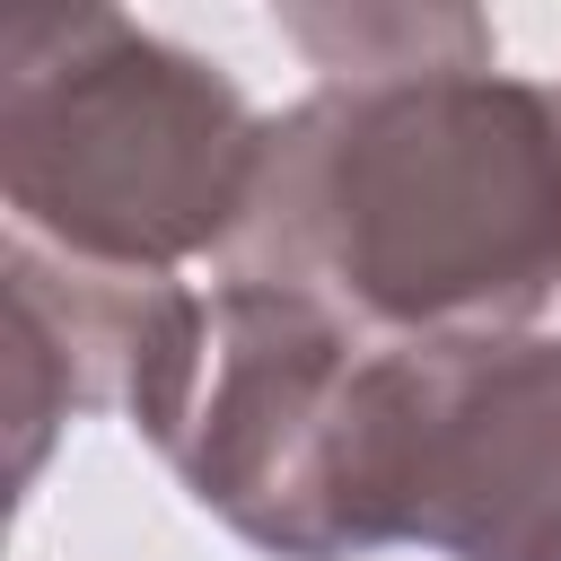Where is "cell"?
<instances>
[{
	"label": "cell",
	"instance_id": "cell-1",
	"mask_svg": "<svg viewBox=\"0 0 561 561\" xmlns=\"http://www.w3.org/2000/svg\"><path fill=\"white\" fill-rule=\"evenodd\" d=\"M175 473L280 561L377 543L561 561V342H386L333 316H263L210 359Z\"/></svg>",
	"mask_w": 561,
	"mask_h": 561
},
{
	"label": "cell",
	"instance_id": "cell-3",
	"mask_svg": "<svg viewBox=\"0 0 561 561\" xmlns=\"http://www.w3.org/2000/svg\"><path fill=\"white\" fill-rule=\"evenodd\" d=\"M254 158L263 123L219 61L114 9H18L0 26V193L18 237L105 272H175L184 254H228Z\"/></svg>",
	"mask_w": 561,
	"mask_h": 561
},
{
	"label": "cell",
	"instance_id": "cell-4",
	"mask_svg": "<svg viewBox=\"0 0 561 561\" xmlns=\"http://www.w3.org/2000/svg\"><path fill=\"white\" fill-rule=\"evenodd\" d=\"M9 394H18V482H35L44 430L70 412H123L140 438H175L210 298L167 272L70 263L35 237H9Z\"/></svg>",
	"mask_w": 561,
	"mask_h": 561
},
{
	"label": "cell",
	"instance_id": "cell-2",
	"mask_svg": "<svg viewBox=\"0 0 561 561\" xmlns=\"http://www.w3.org/2000/svg\"><path fill=\"white\" fill-rule=\"evenodd\" d=\"M219 263L386 342L517 333L561 289V88L500 61L324 79L263 123Z\"/></svg>",
	"mask_w": 561,
	"mask_h": 561
},
{
	"label": "cell",
	"instance_id": "cell-5",
	"mask_svg": "<svg viewBox=\"0 0 561 561\" xmlns=\"http://www.w3.org/2000/svg\"><path fill=\"white\" fill-rule=\"evenodd\" d=\"M280 35L324 70H438V61H500L491 18L473 9H280Z\"/></svg>",
	"mask_w": 561,
	"mask_h": 561
}]
</instances>
